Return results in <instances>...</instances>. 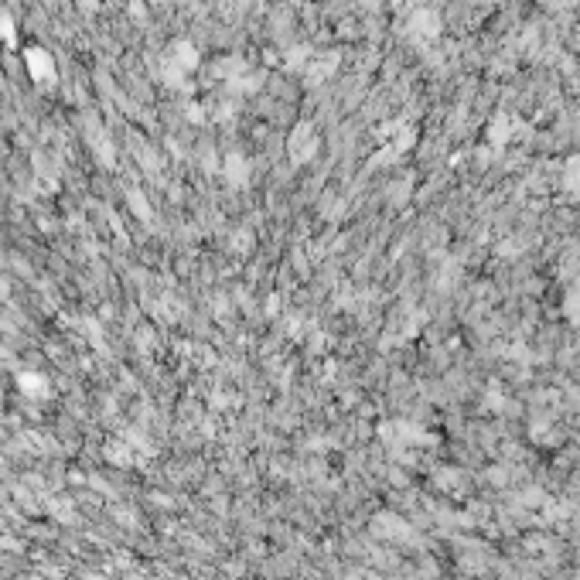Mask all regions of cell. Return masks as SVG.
<instances>
[{"label": "cell", "instance_id": "6da1fadb", "mask_svg": "<svg viewBox=\"0 0 580 580\" xmlns=\"http://www.w3.org/2000/svg\"><path fill=\"white\" fill-rule=\"evenodd\" d=\"M225 178H229L232 185H246V178H249V164H246V157L229 154V161H225Z\"/></svg>", "mask_w": 580, "mask_h": 580}]
</instances>
